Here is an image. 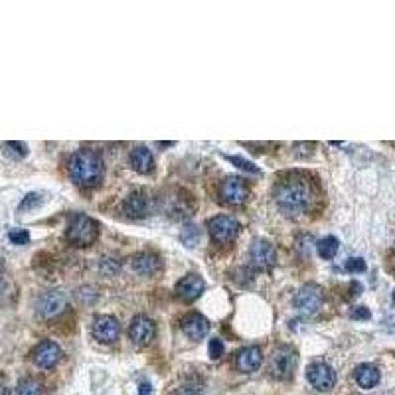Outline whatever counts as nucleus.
Returning <instances> with one entry per match:
<instances>
[{"label":"nucleus","mask_w":395,"mask_h":395,"mask_svg":"<svg viewBox=\"0 0 395 395\" xmlns=\"http://www.w3.org/2000/svg\"><path fill=\"white\" fill-rule=\"evenodd\" d=\"M275 202L287 216H300L312 204V188L303 176H289L275 188Z\"/></svg>","instance_id":"obj_1"},{"label":"nucleus","mask_w":395,"mask_h":395,"mask_svg":"<svg viewBox=\"0 0 395 395\" xmlns=\"http://www.w3.org/2000/svg\"><path fill=\"white\" fill-rule=\"evenodd\" d=\"M67 170L79 186H97L103 178L105 166L97 152L89 148H81L70 156Z\"/></svg>","instance_id":"obj_2"},{"label":"nucleus","mask_w":395,"mask_h":395,"mask_svg":"<svg viewBox=\"0 0 395 395\" xmlns=\"http://www.w3.org/2000/svg\"><path fill=\"white\" fill-rule=\"evenodd\" d=\"M67 239L77 247H87L91 243H95L99 237V223L83 216V213H74L72 220L67 223Z\"/></svg>","instance_id":"obj_3"},{"label":"nucleus","mask_w":395,"mask_h":395,"mask_svg":"<svg viewBox=\"0 0 395 395\" xmlns=\"http://www.w3.org/2000/svg\"><path fill=\"white\" fill-rule=\"evenodd\" d=\"M296 366H298V354H296L295 348H291V346H279V348L273 352L269 370H271L273 378H277V380H289V378H293Z\"/></svg>","instance_id":"obj_4"},{"label":"nucleus","mask_w":395,"mask_h":395,"mask_svg":"<svg viewBox=\"0 0 395 395\" xmlns=\"http://www.w3.org/2000/svg\"><path fill=\"white\" fill-rule=\"evenodd\" d=\"M324 305V293L319 284H305L295 296V309L303 316H314L319 314Z\"/></svg>","instance_id":"obj_5"},{"label":"nucleus","mask_w":395,"mask_h":395,"mask_svg":"<svg viewBox=\"0 0 395 395\" xmlns=\"http://www.w3.org/2000/svg\"><path fill=\"white\" fill-rule=\"evenodd\" d=\"M65 305H67V298L62 291H46V293L38 296L36 310L38 314L44 316V319H54L60 312H63Z\"/></svg>","instance_id":"obj_6"},{"label":"nucleus","mask_w":395,"mask_h":395,"mask_svg":"<svg viewBox=\"0 0 395 395\" xmlns=\"http://www.w3.org/2000/svg\"><path fill=\"white\" fill-rule=\"evenodd\" d=\"M208 227H210L213 241H218V243H229L239 234V223L235 222L234 218H229V216H216V218H211L210 222H208Z\"/></svg>","instance_id":"obj_7"},{"label":"nucleus","mask_w":395,"mask_h":395,"mask_svg":"<svg viewBox=\"0 0 395 395\" xmlns=\"http://www.w3.org/2000/svg\"><path fill=\"white\" fill-rule=\"evenodd\" d=\"M32 358H34V364H36L38 368L51 370V368H56V366L60 364V360H62V348L56 344V342H51V340H44V342H40V344L34 348Z\"/></svg>","instance_id":"obj_8"},{"label":"nucleus","mask_w":395,"mask_h":395,"mask_svg":"<svg viewBox=\"0 0 395 395\" xmlns=\"http://www.w3.org/2000/svg\"><path fill=\"white\" fill-rule=\"evenodd\" d=\"M307 378H309L310 385L319 392H330L336 383V371L324 364V362H314L310 364L309 370H307Z\"/></svg>","instance_id":"obj_9"},{"label":"nucleus","mask_w":395,"mask_h":395,"mask_svg":"<svg viewBox=\"0 0 395 395\" xmlns=\"http://www.w3.org/2000/svg\"><path fill=\"white\" fill-rule=\"evenodd\" d=\"M220 196L223 202H227L232 206H241L249 198V188H247L245 180L237 178V176H229L220 186Z\"/></svg>","instance_id":"obj_10"},{"label":"nucleus","mask_w":395,"mask_h":395,"mask_svg":"<svg viewBox=\"0 0 395 395\" xmlns=\"http://www.w3.org/2000/svg\"><path fill=\"white\" fill-rule=\"evenodd\" d=\"M123 211L129 216V218H133V220L147 218L148 213L152 211L150 196H148L145 190H135V192H131L129 196L124 198Z\"/></svg>","instance_id":"obj_11"},{"label":"nucleus","mask_w":395,"mask_h":395,"mask_svg":"<svg viewBox=\"0 0 395 395\" xmlns=\"http://www.w3.org/2000/svg\"><path fill=\"white\" fill-rule=\"evenodd\" d=\"M249 257L257 269H271L277 261V253H275V247L267 239H255L249 249Z\"/></svg>","instance_id":"obj_12"},{"label":"nucleus","mask_w":395,"mask_h":395,"mask_svg":"<svg viewBox=\"0 0 395 395\" xmlns=\"http://www.w3.org/2000/svg\"><path fill=\"white\" fill-rule=\"evenodd\" d=\"M121 334V324L115 316H99L93 322V336L103 344H111Z\"/></svg>","instance_id":"obj_13"},{"label":"nucleus","mask_w":395,"mask_h":395,"mask_svg":"<svg viewBox=\"0 0 395 395\" xmlns=\"http://www.w3.org/2000/svg\"><path fill=\"white\" fill-rule=\"evenodd\" d=\"M129 336L136 346H147L156 336V324L147 316H136L129 328Z\"/></svg>","instance_id":"obj_14"},{"label":"nucleus","mask_w":395,"mask_h":395,"mask_svg":"<svg viewBox=\"0 0 395 395\" xmlns=\"http://www.w3.org/2000/svg\"><path fill=\"white\" fill-rule=\"evenodd\" d=\"M261 364H263V354L255 346H247L243 350H239L235 356V368L241 373H253L259 370Z\"/></svg>","instance_id":"obj_15"},{"label":"nucleus","mask_w":395,"mask_h":395,"mask_svg":"<svg viewBox=\"0 0 395 395\" xmlns=\"http://www.w3.org/2000/svg\"><path fill=\"white\" fill-rule=\"evenodd\" d=\"M182 330L192 340H204L210 330V322L206 321L200 312H190L182 319Z\"/></svg>","instance_id":"obj_16"},{"label":"nucleus","mask_w":395,"mask_h":395,"mask_svg":"<svg viewBox=\"0 0 395 395\" xmlns=\"http://www.w3.org/2000/svg\"><path fill=\"white\" fill-rule=\"evenodd\" d=\"M202 293H204V279L198 275H186L184 279H180L176 284V295L186 303L196 300Z\"/></svg>","instance_id":"obj_17"},{"label":"nucleus","mask_w":395,"mask_h":395,"mask_svg":"<svg viewBox=\"0 0 395 395\" xmlns=\"http://www.w3.org/2000/svg\"><path fill=\"white\" fill-rule=\"evenodd\" d=\"M380 378H382V373H380V370L373 364H360L356 371H354V380L364 389L376 387L380 383Z\"/></svg>","instance_id":"obj_18"},{"label":"nucleus","mask_w":395,"mask_h":395,"mask_svg":"<svg viewBox=\"0 0 395 395\" xmlns=\"http://www.w3.org/2000/svg\"><path fill=\"white\" fill-rule=\"evenodd\" d=\"M131 164H133L136 172L148 174L152 172V168H154V156H152V152L147 147H136L131 152Z\"/></svg>","instance_id":"obj_19"},{"label":"nucleus","mask_w":395,"mask_h":395,"mask_svg":"<svg viewBox=\"0 0 395 395\" xmlns=\"http://www.w3.org/2000/svg\"><path fill=\"white\" fill-rule=\"evenodd\" d=\"M133 269L140 275H154L161 269V259L154 253H138L133 257Z\"/></svg>","instance_id":"obj_20"},{"label":"nucleus","mask_w":395,"mask_h":395,"mask_svg":"<svg viewBox=\"0 0 395 395\" xmlns=\"http://www.w3.org/2000/svg\"><path fill=\"white\" fill-rule=\"evenodd\" d=\"M200 227H198L196 223H184L182 225V229H180V241L184 243L186 247H196L198 243H200Z\"/></svg>","instance_id":"obj_21"},{"label":"nucleus","mask_w":395,"mask_h":395,"mask_svg":"<svg viewBox=\"0 0 395 395\" xmlns=\"http://www.w3.org/2000/svg\"><path fill=\"white\" fill-rule=\"evenodd\" d=\"M338 247H340L338 239L332 237V235H328V237H322L316 249H319V255H321L322 259H332V257H336V253H338Z\"/></svg>","instance_id":"obj_22"},{"label":"nucleus","mask_w":395,"mask_h":395,"mask_svg":"<svg viewBox=\"0 0 395 395\" xmlns=\"http://www.w3.org/2000/svg\"><path fill=\"white\" fill-rule=\"evenodd\" d=\"M2 150H4V154L8 159H14V161H20V159H24L26 154H28V147H26L24 143H16V140L4 143Z\"/></svg>","instance_id":"obj_23"},{"label":"nucleus","mask_w":395,"mask_h":395,"mask_svg":"<svg viewBox=\"0 0 395 395\" xmlns=\"http://www.w3.org/2000/svg\"><path fill=\"white\" fill-rule=\"evenodd\" d=\"M18 395H44V387L34 378H26L18 383Z\"/></svg>","instance_id":"obj_24"},{"label":"nucleus","mask_w":395,"mask_h":395,"mask_svg":"<svg viewBox=\"0 0 395 395\" xmlns=\"http://www.w3.org/2000/svg\"><path fill=\"white\" fill-rule=\"evenodd\" d=\"M42 194H38V192H32V194H28V196L20 202V211H28V210H36L38 206H42Z\"/></svg>","instance_id":"obj_25"},{"label":"nucleus","mask_w":395,"mask_h":395,"mask_svg":"<svg viewBox=\"0 0 395 395\" xmlns=\"http://www.w3.org/2000/svg\"><path fill=\"white\" fill-rule=\"evenodd\" d=\"M8 239L13 241L14 245H26V243H30V234L26 229H10Z\"/></svg>","instance_id":"obj_26"},{"label":"nucleus","mask_w":395,"mask_h":395,"mask_svg":"<svg viewBox=\"0 0 395 395\" xmlns=\"http://www.w3.org/2000/svg\"><path fill=\"white\" fill-rule=\"evenodd\" d=\"M229 162H234L237 168H241V170H245V172H251V174H259V168L255 166V164H251V162L243 161V159H239V156H225Z\"/></svg>","instance_id":"obj_27"},{"label":"nucleus","mask_w":395,"mask_h":395,"mask_svg":"<svg viewBox=\"0 0 395 395\" xmlns=\"http://www.w3.org/2000/svg\"><path fill=\"white\" fill-rule=\"evenodd\" d=\"M346 271L348 273H364L366 271V261L362 257H350L346 261Z\"/></svg>","instance_id":"obj_28"},{"label":"nucleus","mask_w":395,"mask_h":395,"mask_svg":"<svg viewBox=\"0 0 395 395\" xmlns=\"http://www.w3.org/2000/svg\"><path fill=\"white\" fill-rule=\"evenodd\" d=\"M208 352H210L211 360H220L223 356V342L218 338H211L210 346H208Z\"/></svg>","instance_id":"obj_29"},{"label":"nucleus","mask_w":395,"mask_h":395,"mask_svg":"<svg viewBox=\"0 0 395 395\" xmlns=\"http://www.w3.org/2000/svg\"><path fill=\"white\" fill-rule=\"evenodd\" d=\"M350 316H352L354 321H370L371 312L368 310V307H356V309H352Z\"/></svg>","instance_id":"obj_30"},{"label":"nucleus","mask_w":395,"mask_h":395,"mask_svg":"<svg viewBox=\"0 0 395 395\" xmlns=\"http://www.w3.org/2000/svg\"><path fill=\"white\" fill-rule=\"evenodd\" d=\"M174 395H200L196 389H192V387H184V389H178V392H174Z\"/></svg>","instance_id":"obj_31"},{"label":"nucleus","mask_w":395,"mask_h":395,"mask_svg":"<svg viewBox=\"0 0 395 395\" xmlns=\"http://www.w3.org/2000/svg\"><path fill=\"white\" fill-rule=\"evenodd\" d=\"M138 395H152V387L148 383H140V389H138Z\"/></svg>","instance_id":"obj_32"},{"label":"nucleus","mask_w":395,"mask_h":395,"mask_svg":"<svg viewBox=\"0 0 395 395\" xmlns=\"http://www.w3.org/2000/svg\"><path fill=\"white\" fill-rule=\"evenodd\" d=\"M0 395H10L8 387H6V385H2V383H0Z\"/></svg>","instance_id":"obj_33"},{"label":"nucleus","mask_w":395,"mask_h":395,"mask_svg":"<svg viewBox=\"0 0 395 395\" xmlns=\"http://www.w3.org/2000/svg\"><path fill=\"white\" fill-rule=\"evenodd\" d=\"M392 300H394V307H395V291H394V296H392Z\"/></svg>","instance_id":"obj_34"}]
</instances>
